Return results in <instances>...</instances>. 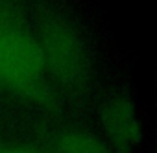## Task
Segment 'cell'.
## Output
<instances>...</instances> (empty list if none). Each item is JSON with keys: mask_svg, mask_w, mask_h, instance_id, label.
Returning <instances> with one entry per match:
<instances>
[{"mask_svg": "<svg viewBox=\"0 0 157 153\" xmlns=\"http://www.w3.org/2000/svg\"><path fill=\"white\" fill-rule=\"evenodd\" d=\"M0 153H39L32 147H0Z\"/></svg>", "mask_w": 157, "mask_h": 153, "instance_id": "obj_5", "label": "cell"}, {"mask_svg": "<svg viewBox=\"0 0 157 153\" xmlns=\"http://www.w3.org/2000/svg\"><path fill=\"white\" fill-rule=\"evenodd\" d=\"M44 66L50 68L59 80L68 83H78L83 80L87 70L85 50L76 30L59 19L48 21L41 30V39H37Z\"/></svg>", "mask_w": 157, "mask_h": 153, "instance_id": "obj_2", "label": "cell"}, {"mask_svg": "<svg viewBox=\"0 0 157 153\" xmlns=\"http://www.w3.org/2000/svg\"><path fill=\"white\" fill-rule=\"evenodd\" d=\"M104 125L109 136L120 146H133L140 138V124L133 103L126 98H115L104 111Z\"/></svg>", "mask_w": 157, "mask_h": 153, "instance_id": "obj_3", "label": "cell"}, {"mask_svg": "<svg viewBox=\"0 0 157 153\" xmlns=\"http://www.w3.org/2000/svg\"><path fill=\"white\" fill-rule=\"evenodd\" d=\"M59 153H113L104 142L87 133H67L57 144Z\"/></svg>", "mask_w": 157, "mask_h": 153, "instance_id": "obj_4", "label": "cell"}, {"mask_svg": "<svg viewBox=\"0 0 157 153\" xmlns=\"http://www.w3.org/2000/svg\"><path fill=\"white\" fill-rule=\"evenodd\" d=\"M44 74L37 39L11 13L0 17V85L41 98L46 91Z\"/></svg>", "mask_w": 157, "mask_h": 153, "instance_id": "obj_1", "label": "cell"}]
</instances>
